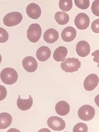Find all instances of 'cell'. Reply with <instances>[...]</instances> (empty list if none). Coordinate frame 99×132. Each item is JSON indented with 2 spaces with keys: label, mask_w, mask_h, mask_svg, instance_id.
<instances>
[{
  "label": "cell",
  "mask_w": 99,
  "mask_h": 132,
  "mask_svg": "<svg viewBox=\"0 0 99 132\" xmlns=\"http://www.w3.org/2000/svg\"><path fill=\"white\" fill-rule=\"evenodd\" d=\"M12 121V116L9 113H0V129L7 128L11 125Z\"/></svg>",
  "instance_id": "18"
},
{
  "label": "cell",
  "mask_w": 99,
  "mask_h": 132,
  "mask_svg": "<svg viewBox=\"0 0 99 132\" xmlns=\"http://www.w3.org/2000/svg\"><path fill=\"white\" fill-rule=\"evenodd\" d=\"M99 19L93 21L91 26V28L93 32L97 33H99Z\"/></svg>",
  "instance_id": "25"
},
{
  "label": "cell",
  "mask_w": 99,
  "mask_h": 132,
  "mask_svg": "<svg viewBox=\"0 0 99 132\" xmlns=\"http://www.w3.org/2000/svg\"><path fill=\"white\" fill-rule=\"evenodd\" d=\"M23 19L22 15L19 12H12L8 13L4 17V24L8 27H13L19 24Z\"/></svg>",
  "instance_id": "3"
},
{
  "label": "cell",
  "mask_w": 99,
  "mask_h": 132,
  "mask_svg": "<svg viewBox=\"0 0 99 132\" xmlns=\"http://www.w3.org/2000/svg\"><path fill=\"white\" fill-rule=\"evenodd\" d=\"M90 22L89 16L84 13H80L77 15L74 20L75 25L80 30L86 29L89 26Z\"/></svg>",
  "instance_id": "7"
},
{
  "label": "cell",
  "mask_w": 99,
  "mask_h": 132,
  "mask_svg": "<svg viewBox=\"0 0 99 132\" xmlns=\"http://www.w3.org/2000/svg\"><path fill=\"white\" fill-rule=\"evenodd\" d=\"M88 127L86 124L83 123H79L76 124L74 127V132H87Z\"/></svg>",
  "instance_id": "22"
},
{
  "label": "cell",
  "mask_w": 99,
  "mask_h": 132,
  "mask_svg": "<svg viewBox=\"0 0 99 132\" xmlns=\"http://www.w3.org/2000/svg\"><path fill=\"white\" fill-rule=\"evenodd\" d=\"M76 36V30L74 27L70 26L64 29L61 34L62 39L66 42H71L74 40Z\"/></svg>",
  "instance_id": "12"
},
{
  "label": "cell",
  "mask_w": 99,
  "mask_h": 132,
  "mask_svg": "<svg viewBox=\"0 0 99 132\" xmlns=\"http://www.w3.org/2000/svg\"><path fill=\"white\" fill-rule=\"evenodd\" d=\"M55 18L59 24L65 25L69 22V17L68 14L64 12H58L56 13Z\"/></svg>",
  "instance_id": "19"
},
{
  "label": "cell",
  "mask_w": 99,
  "mask_h": 132,
  "mask_svg": "<svg viewBox=\"0 0 99 132\" xmlns=\"http://www.w3.org/2000/svg\"><path fill=\"white\" fill-rule=\"evenodd\" d=\"M1 78L3 82L7 85H11L17 81L18 75L13 68H7L3 70L1 73Z\"/></svg>",
  "instance_id": "1"
},
{
  "label": "cell",
  "mask_w": 99,
  "mask_h": 132,
  "mask_svg": "<svg viewBox=\"0 0 99 132\" xmlns=\"http://www.w3.org/2000/svg\"><path fill=\"white\" fill-rule=\"evenodd\" d=\"M60 9L64 12H68L73 7L72 0H60L59 2Z\"/></svg>",
  "instance_id": "20"
},
{
  "label": "cell",
  "mask_w": 99,
  "mask_h": 132,
  "mask_svg": "<svg viewBox=\"0 0 99 132\" xmlns=\"http://www.w3.org/2000/svg\"><path fill=\"white\" fill-rule=\"evenodd\" d=\"M9 39L8 34L3 28L0 27V43H6Z\"/></svg>",
  "instance_id": "23"
},
{
  "label": "cell",
  "mask_w": 99,
  "mask_h": 132,
  "mask_svg": "<svg viewBox=\"0 0 99 132\" xmlns=\"http://www.w3.org/2000/svg\"><path fill=\"white\" fill-rule=\"evenodd\" d=\"M61 67L65 72L72 73L78 70L81 67V62L78 59L68 58L61 63Z\"/></svg>",
  "instance_id": "2"
},
{
  "label": "cell",
  "mask_w": 99,
  "mask_h": 132,
  "mask_svg": "<svg viewBox=\"0 0 99 132\" xmlns=\"http://www.w3.org/2000/svg\"><path fill=\"white\" fill-rule=\"evenodd\" d=\"M41 33L40 25L38 23H33L29 26L27 31V38L32 43H35L39 40Z\"/></svg>",
  "instance_id": "4"
},
{
  "label": "cell",
  "mask_w": 99,
  "mask_h": 132,
  "mask_svg": "<svg viewBox=\"0 0 99 132\" xmlns=\"http://www.w3.org/2000/svg\"><path fill=\"white\" fill-rule=\"evenodd\" d=\"M99 81V78L97 75L91 74L85 79L83 84L84 88L88 91H92L97 86Z\"/></svg>",
  "instance_id": "8"
},
{
  "label": "cell",
  "mask_w": 99,
  "mask_h": 132,
  "mask_svg": "<svg viewBox=\"0 0 99 132\" xmlns=\"http://www.w3.org/2000/svg\"><path fill=\"white\" fill-rule=\"evenodd\" d=\"M67 53V50L66 47H59L54 52L53 59L57 62H63L66 59Z\"/></svg>",
  "instance_id": "17"
},
{
  "label": "cell",
  "mask_w": 99,
  "mask_h": 132,
  "mask_svg": "<svg viewBox=\"0 0 99 132\" xmlns=\"http://www.w3.org/2000/svg\"><path fill=\"white\" fill-rule=\"evenodd\" d=\"M99 1L96 0L93 2L92 7V11L94 14L99 16Z\"/></svg>",
  "instance_id": "24"
},
{
  "label": "cell",
  "mask_w": 99,
  "mask_h": 132,
  "mask_svg": "<svg viewBox=\"0 0 99 132\" xmlns=\"http://www.w3.org/2000/svg\"><path fill=\"white\" fill-rule=\"evenodd\" d=\"M99 50H98L95 51L92 54L93 56L95 57L93 59V61L97 62L99 64Z\"/></svg>",
  "instance_id": "27"
},
{
  "label": "cell",
  "mask_w": 99,
  "mask_h": 132,
  "mask_svg": "<svg viewBox=\"0 0 99 132\" xmlns=\"http://www.w3.org/2000/svg\"><path fill=\"white\" fill-rule=\"evenodd\" d=\"M28 99H23L19 96L17 101V105L18 108L21 110L26 111L29 110L32 107L33 104V99L30 95Z\"/></svg>",
  "instance_id": "16"
},
{
  "label": "cell",
  "mask_w": 99,
  "mask_h": 132,
  "mask_svg": "<svg viewBox=\"0 0 99 132\" xmlns=\"http://www.w3.org/2000/svg\"><path fill=\"white\" fill-rule=\"evenodd\" d=\"M51 54L50 50L47 46H43L40 47L36 52V56L40 61L45 62L50 57Z\"/></svg>",
  "instance_id": "14"
},
{
  "label": "cell",
  "mask_w": 99,
  "mask_h": 132,
  "mask_svg": "<svg viewBox=\"0 0 99 132\" xmlns=\"http://www.w3.org/2000/svg\"><path fill=\"white\" fill-rule=\"evenodd\" d=\"M74 2L76 6L81 9H87L90 6L89 0H75Z\"/></svg>",
  "instance_id": "21"
},
{
  "label": "cell",
  "mask_w": 99,
  "mask_h": 132,
  "mask_svg": "<svg viewBox=\"0 0 99 132\" xmlns=\"http://www.w3.org/2000/svg\"><path fill=\"white\" fill-rule=\"evenodd\" d=\"M26 12L29 17L33 19H38L41 14L40 6L35 3H31L28 5Z\"/></svg>",
  "instance_id": "10"
},
{
  "label": "cell",
  "mask_w": 99,
  "mask_h": 132,
  "mask_svg": "<svg viewBox=\"0 0 99 132\" xmlns=\"http://www.w3.org/2000/svg\"><path fill=\"white\" fill-rule=\"evenodd\" d=\"M7 93L6 88L3 86L0 85V101H2L6 98Z\"/></svg>",
  "instance_id": "26"
},
{
  "label": "cell",
  "mask_w": 99,
  "mask_h": 132,
  "mask_svg": "<svg viewBox=\"0 0 99 132\" xmlns=\"http://www.w3.org/2000/svg\"><path fill=\"white\" fill-rule=\"evenodd\" d=\"M76 50L79 56L82 57H86L90 52V45L86 41H80L77 43Z\"/></svg>",
  "instance_id": "11"
},
{
  "label": "cell",
  "mask_w": 99,
  "mask_h": 132,
  "mask_svg": "<svg viewBox=\"0 0 99 132\" xmlns=\"http://www.w3.org/2000/svg\"><path fill=\"white\" fill-rule=\"evenodd\" d=\"M95 114L94 108L89 105H83L78 111L79 117L81 120L84 121H89L93 119Z\"/></svg>",
  "instance_id": "5"
},
{
  "label": "cell",
  "mask_w": 99,
  "mask_h": 132,
  "mask_svg": "<svg viewBox=\"0 0 99 132\" xmlns=\"http://www.w3.org/2000/svg\"><path fill=\"white\" fill-rule=\"evenodd\" d=\"M55 110L57 114L62 116H66L70 111V106L66 102L61 101L57 103L55 106Z\"/></svg>",
  "instance_id": "15"
},
{
  "label": "cell",
  "mask_w": 99,
  "mask_h": 132,
  "mask_svg": "<svg viewBox=\"0 0 99 132\" xmlns=\"http://www.w3.org/2000/svg\"><path fill=\"white\" fill-rule=\"evenodd\" d=\"M23 67L27 72L33 73L37 70L38 63L35 58L32 56H28L23 59L22 62Z\"/></svg>",
  "instance_id": "9"
},
{
  "label": "cell",
  "mask_w": 99,
  "mask_h": 132,
  "mask_svg": "<svg viewBox=\"0 0 99 132\" xmlns=\"http://www.w3.org/2000/svg\"><path fill=\"white\" fill-rule=\"evenodd\" d=\"M59 38L58 32L53 28L48 29L44 34V40L48 43H54L58 40Z\"/></svg>",
  "instance_id": "13"
},
{
  "label": "cell",
  "mask_w": 99,
  "mask_h": 132,
  "mask_svg": "<svg viewBox=\"0 0 99 132\" xmlns=\"http://www.w3.org/2000/svg\"><path fill=\"white\" fill-rule=\"evenodd\" d=\"M47 123L49 128L54 131L63 130L66 125L65 121L61 118L57 116L49 118Z\"/></svg>",
  "instance_id": "6"
},
{
  "label": "cell",
  "mask_w": 99,
  "mask_h": 132,
  "mask_svg": "<svg viewBox=\"0 0 99 132\" xmlns=\"http://www.w3.org/2000/svg\"><path fill=\"white\" fill-rule=\"evenodd\" d=\"M2 58L1 55L0 54V64L1 62L2 61Z\"/></svg>",
  "instance_id": "28"
}]
</instances>
